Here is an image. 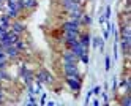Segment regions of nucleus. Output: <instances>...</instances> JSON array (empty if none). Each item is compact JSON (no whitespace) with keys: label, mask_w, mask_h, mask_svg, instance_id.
<instances>
[{"label":"nucleus","mask_w":131,"mask_h":106,"mask_svg":"<svg viewBox=\"0 0 131 106\" xmlns=\"http://www.w3.org/2000/svg\"><path fill=\"white\" fill-rule=\"evenodd\" d=\"M122 104H131V100H129V97H125L123 100H122Z\"/></svg>","instance_id":"29"},{"label":"nucleus","mask_w":131,"mask_h":106,"mask_svg":"<svg viewBox=\"0 0 131 106\" xmlns=\"http://www.w3.org/2000/svg\"><path fill=\"white\" fill-rule=\"evenodd\" d=\"M13 78L10 76V73H6L5 70H0V81H11Z\"/></svg>","instance_id":"16"},{"label":"nucleus","mask_w":131,"mask_h":106,"mask_svg":"<svg viewBox=\"0 0 131 106\" xmlns=\"http://www.w3.org/2000/svg\"><path fill=\"white\" fill-rule=\"evenodd\" d=\"M103 16H104L106 21H109V17H111V6H106V11H104V14H103Z\"/></svg>","instance_id":"23"},{"label":"nucleus","mask_w":131,"mask_h":106,"mask_svg":"<svg viewBox=\"0 0 131 106\" xmlns=\"http://www.w3.org/2000/svg\"><path fill=\"white\" fill-rule=\"evenodd\" d=\"M36 81H40L41 84H43V82H48V84H49V82H52V76L46 71V70H41L38 74H36Z\"/></svg>","instance_id":"7"},{"label":"nucleus","mask_w":131,"mask_h":106,"mask_svg":"<svg viewBox=\"0 0 131 106\" xmlns=\"http://www.w3.org/2000/svg\"><path fill=\"white\" fill-rule=\"evenodd\" d=\"M62 62L63 65H71V63H79V59H78V55L74 54L71 49H67L63 54H62Z\"/></svg>","instance_id":"2"},{"label":"nucleus","mask_w":131,"mask_h":106,"mask_svg":"<svg viewBox=\"0 0 131 106\" xmlns=\"http://www.w3.org/2000/svg\"><path fill=\"white\" fill-rule=\"evenodd\" d=\"M109 68H111V59L106 55V57H104V70L109 71Z\"/></svg>","instance_id":"22"},{"label":"nucleus","mask_w":131,"mask_h":106,"mask_svg":"<svg viewBox=\"0 0 131 106\" xmlns=\"http://www.w3.org/2000/svg\"><path fill=\"white\" fill-rule=\"evenodd\" d=\"M8 32H10V30H6L5 27H2V25H0V40H3V38L8 35Z\"/></svg>","instance_id":"21"},{"label":"nucleus","mask_w":131,"mask_h":106,"mask_svg":"<svg viewBox=\"0 0 131 106\" xmlns=\"http://www.w3.org/2000/svg\"><path fill=\"white\" fill-rule=\"evenodd\" d=\"M70 49L74 52V54H76L78 55V59H79V57L82 55V54H85V52H89V47H85V46H84V44H81L79 43V40L76 41V43H74L71 47H70Z\"/></svg>","instance_id":"5"},{"label":"nucleus","mask_w":131,"mask_h":106,"mask_svg":"<svg viewBox=\"0 0 131 106\" xmlns=\"http://www.w3.org/2000/svg\"><path fill=\"white\" fill-rule=\"evenodd\" d=\"M6 14H8V16H10V17L13 19V17H17V16H19L21 13H19V11H16V9H11V8H6Z\"/></svg>","instance_id":"17"},{"label":"nucleus","mask_w":131,"mask_h":106,"mask_svg":"<svg viewBox=\"0 0 131 106\" xmlns=\"http://www.w3.org/2000/svg\"><path fill=\"white\" fill-rule=\"evenodd\" d=\"M63 73H65V78H76V79H82V76L79 73V68L76 63H71V65H63Z\"/></svg>","instance_id":"1"},{"label":"nucleus","mask_w":131,"mask_h":106,"mask_svg":"<svg viewBox=\"0 0 131 106\" xmlns=\"http://www.w3.org/2000/svg\"><path fill=\"white\" fill-rule=\"evenodd\" d=\"M112 90H117V78L112 79Z\"/></svg>","instance_id":"30"},{"label":"nucleus","mask_w":131,"mask_h":106,"mask_svg":"<svg viewBox=\"0 0 131 106\" xmlns=\"http://www.w3.org/2000/svg\"><path fill=\"white\" fill-rule=\"evenodd\" d=\"M129 44H131V40H122V51L125 54H128L129 51Z\"/></svg>","instance_id":"15"},{"label":"nucleus","mask_w":131,"mask_h":106,"mask_svg":"<svg viewBox=\"0 0 131 106\" xmlns=\"http://www.w3.org/2000/svg\"><path fill=\"white\" fill-rule=\"evenodd\" d=\"M118 59V41H114V60Z\"/></svg>","instance_id":"19"},{"label":"nucleus","mask_w":131,"mask_h":106,"mask_svg":"<svg viewBox=\"0 0 131 106\" xmlns=\"http://www.w3.org/2000/svg\"><path fill=\"white\" fill-rule=\"evenodd\" d=\"M10 30H11V32H14V33H17V35H21V33L25 30V25H24L22 22H19V21H16V22H11Z\"/></svg>","instance_id":"8"},{"label":"nucleus","mask_w":131,"mask_h":106,"mask_svg":"<svg viewBox=\"0 0 131 106\" xmlns=\"http://www.w3.org/2000/svg\"><path fill=\"white\" fill-rule=\"evenodd\" d=\"M5 52H6V55H8V59H13V57H17L19 55V49H17V47L13 44V46H10V47H6L5 49Z\"/></svg>","instance_id":"12"},{"label":"nucleus","mask_w":131,"mask_h":106,"mask_svg":"<svg viewBox=\"0 0 131 106\" xmlns=\"http://www.w3.org/2000/svg\"><path fill=\"white\" fill-rule=\"evenodd\" d=\"M90 41H92V44H93V49H95V47H98L101 52H104V40H103V38L93 36V40H90Z\"/></svg>","instance_id":"10"},{"label":"nucleus","mask_w":131,"mask_h":106,"mask_svg":"<svg viewBox=\"0 0 131 106\" xmlns=\"http://www.w3.org/2000/svg\"><path fill=\"white\" fill-rule=\"evenodd\" d=\"M25 103H27V104H32V106H33V104H36V100H35V95H30V97H29V100H27Z\"/></svg>","instance_id":"24"},{"label":"nucleus","mask_w":131,"mask_h":106,"mask_svg":"<svg viewBox=\"0 0 131 106\" xmlns=\"http://www.w3.org/2000/svg\"><path fill=\"white\" fill-rule=\"evenodd\" d=\"M90 98H92V90H89V92H87V98H85V104H89V103H90Z\"/></svg>","instance_id":"27"},{"label":"nucleus","mask_w":131,"mask_h":106,"mask_svg":"<svg viewBox=\"0 0 131 106\" xmlns=\"http://www.w3.org/2000/svg\"><path fill=\"white\" fill-rule=\"evenodd\" d=\"M3 103V89H0V104Z\"/></svg>","instance_id":"33"},{"label":"nucleus","mask_w":131,"mask_h":106,"mask_svg":"<svg viewBox=\"0 0 131 106\" xmlns=\"http://www.w3.org/2000/svg\"><path fill=\"white\" fill-rule=\"evenodd\" d=\"M6 65H8V62H0V70H5Z\"/></svg>","instance_id":"32"},{"label":"nucleus","mask_w":131,"mask_h":106,"mask_svg":"<svg viewBox=\"0 0 131 106\" xmlns=\"http://www.w3.org/2000/svg\"><path fill=\"white\" fill-rule=\"evenodd\" d=\"M90 40H92V35L89 32H84V33H79V43L84 44L85 47H90Z\"/></svg>","instance_id":"9"},{"label":"nucleus","mask_w":131,"mask_h":106,"mask_svg":"<svg viewBox=\"0 0 131 106\" xmlns=\"http://www.w3.org/2000/svg\"><path fill=\"white\" fill-rule=\"evenodd\" d=\"M40 104H46V93H41V98H40Z\"/></svg>","instance_id":"28"},{"label":"nucleus","mask_w":131,"mask_h":106,"mask_svg":"<svg viewBox=\"0 0 131 106\" xmlns=\"http://www.w3.org/2000/svg\"><path fill=\"white\" fill-rule=\"evenodd\" d=\"M8 60V55H6V52H5V49L3 47H0V62H6Z\"/></svg>","instance_id":"18"},{"label":"nucleus","mask_w":131,"mask_h":106,"mask_svg":"<svg viewBox=\"0 0 131 106\" xmlns=\"http://www.w3.org/2000/svg\"><path fill=\"white\" fill-rule=\"evenodd\" d=\"M81 27H82L81 21H76V19H70V21H65L62 24L63 30H79L81 32Z\"/></svg>","instance_id":"3"},{"label":"nucleus","mask_w":131,"mask_h":106,"mask_svg":"<svg viewBox=\"0 0 131 106\" xmlns=\"http://www.w3.org/2000/svg\"><path fill=\"white\" fill-rule=\"evenodd\" d=\"M14 46H16L19 51H24V49H25V44H24V41H21V40H17V41L14 43Z\"/></svg>","instance_id":"20"},{"label":"nucleus","mask_w":131,"mask_h":106,"mask_svg":"<svg viewBox=\"0 0 131 106\" xmlns=\"http://www.w3.org/2000/svg\"><path fill=\"white\" fill-rule=\"evenodd\" d=\"M107 101H109L107 93H106V92H103V103H107Z\"/></svg>","instance_id":"31"},{"label":"nucleus","mask_w":131,"mask_h":106,"mask_svg":"<svg viewBox=\"0 0 131 106\" xmlns=\"http://www.w3.org/2000/svg\"><path fill=\"white\" fill-rule=\"evenodd\" d=\"M109 35H111V32L107 30V28H104V30H103V40H107Z\"/></svg>","instance_id":"25"},{"label":"nucleus","mask_w":131,"mask_h":106,"mask_svg":"<svg viewBox=\"0 0 131 106\" xmlns=\"http://www.w3.org/2000/svg\"><path fill=\"white\" fill-rule=\"evenodd\" d=\"M0 25L5 27L6 30H10V25H11V17L8 16L6 13H5V14H0Z\"/></svg>","instance_id":"11"},{"label":"nucleus","mask_w":131,"mask_h":106,"mask_svg":"<svg viewBox=\"0 0 131 106\" xmlns=\"http://www.w3.org/2000/svg\"><path fill=\"white\" fill-rule=\"evenodd\" d=\"M67 84L73 92H79L82 89V79H76V78H67Z\"/></svg>","instance_id":"4"},{"label":"nucleus","mask_w":131,"mask_h":106,"mask_svg":"<svg viewBox=\"0 0 131 106\" xmlns=\"http://www.w3.org/2000/svg\"><path fill=\"white\" fill-rule=\"evenodd\" d=\"M100 92H101V87H100V85H95V87L92 89V93H95V95H98Z\"/></svg>","instance_id":"26"},{"label":"nucleus","mask_w":131,"mask_h":106,"mask_svg":"<svg viewBox=\"0 0 131 106\" xmlns=\"http://www.w3.org/2000/svg\"><path fill=\"white\" fill-rule=\"evenodd\" d=\"M78 8H82L79 0H68V2H63V9L67 13L73 11V9H78Z\"/></svg>","instance_id":"6"},{"label":"nucleus","mask_w":131,"mask_h":106,"mask_svg":"<svg viewBox=\"0 0 131 106\" xmlns=\"http://www.w3.org/2000/svg\"><path fill=\"white\" fill-rule=\"evenodd\" d=\"M62 2H68V0H62Z\"/></svg>","instance_id":"34"},{"label":"nucleus","mask_w":131,"mask_h":106,"mask_svg":"<svg viewBox=\"0 0 131 106\" xmlns=\"http://www.w3.org/2000/svg\"><path fill=\"white\" fill-rule=\"evenodd\" d=\"M84 11H82V8H78V9H73V11L68 13L70 19H76V21H81V17H82Z\"/></svg>","instance_id":"13"},{"label":"nucleus","mask_w":131,"mask_h":106,"mask_svg":"<svg viewBox=\"0 0 131 106\" xmlns=\"http://www.w3.org/2000/svg\"><path fill=\"white\" fill-rule=\"evenodd\" d=\"M81 24L85 25V27H90V25H92V17H90L89 14H82V17H81Z\"/></svg>","instance_id":"14"}]
</instances>
